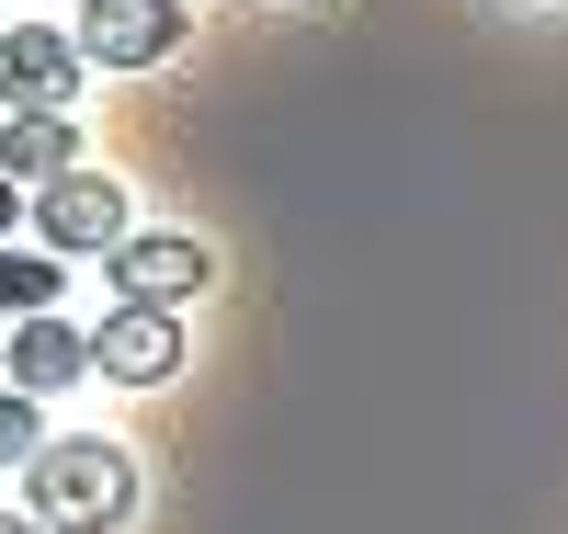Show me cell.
I'll use <instances>...</instances> for the list:
<instances>
[{
	"label": "cell",
	"instance_id": "obj_2",
	"mask_svg": "<svg viewBox=\"0 0 568 534\" xmlns=\"http://www.w3.org/2000/svg\"><path fill=\"white\" fill-rule=\"evenodd\" d=\"M23 228L45 239V262H114V239H125V193H114L103 171H69V182L34 193Z\"/></svg>",
	"mask_w": 568,
	"mask_h": 534
},
{
	"label": "cell",
	"instance_id": "obj_6",
	"mask_svg": "<svg viewBox=\"0 0 568 534\" xmlns=\"http://www.w3.org/2000/svg\"><path fill=\"white\" fill-rule=\"evenodd\" d=\"M91 375H114V386L182 375V319H171V308H114L103 330H91Z\"/></svg>",
	"mask_w": 568,
	"mask_h": 534
},
{
	"label": "cell",
	"instance_id": "obj_1",
	"mask_svg": "<svg viewBox=\"0 0 568 534\" xmlns=\"http://www.w3.org/2000/svg\"><path fill=\"white\" fill-rule=\"evenodd\" d=\"M23 512H34L45 534H114V523L136 512V466H125V444H91V432L45 444V455L23 466Z\"/></svg>",
	"mask_w": 568,
	"mask_h": 534
},
{
	"label": "cell",
	"instance_id": "obj_11",
	"mask_svg": "<svg viewBox=\"0 0 568 534\" xmlns=\"http://www.w3.org/2000/svg\"><path fill=\"white\" fill-rule=\"evenodd\" d=\"M23 216H34V205H23V182H0V239H23Z\"/></svg>",
	"mask_w": 568,
	"mask_h": 534
},
{
	"label": "cell",
	"instance_id": "obj_3",
	"mask_svg": "<svg viewBox=\"0 0 568 534\" xmlns=\"http://www.w3.org/2000/svg\"><path fill=\"white\" fill-rule=\"evenodd\" d=\"M80 34H58V23H12L0 34V114H69L80 103Z\"/></svg>",
	"mask_w": 568,
	"mask_h": 534
},
{
	"label": "cell",
	"instance_id": "obj_8",
	"mask_svg": "<svg viewBox=\"0 0 568 534\" xmlns=\"http://www.w3.org/2000/svg\"><path fill=\"white\" fill-rule=\"evenodd\" d=\"M69 171H80V125L69 114H0V182L45 193V182H69Z\"/></svg>",
	"mask_w": 568,
	"mask_h": 534
},
{
	"label": "cell",
	"instance_id": "obj_4",
	"mask_svg": "<svg viewBox=\"0 0 568 534\" xmlns=\"http://www.w3.org/2000/svg\"><path fill=\"white\" fill-rule=\"evenodd\" d=\"M205 273H216L205 239H171V228L114 239V308H182V296H205Z\"/></svg>",
	"mask_w": 568,
	"mask_h": 534
},
{
	"label": "cell",
	"instance_id": "obj_7",
	"mask_svg": "<svg viewBox=\"0 0 568 534\" xmlns=\"http://www.w3.org/2000/svg\"><path fill=\"white\" fill-rule=\"evenodd\" d=\"M0 375H12L23 399H58V386H80V375H91V330H69L58 308H45V319H12V342H0Z\"/></svg>",
	"mask_w": 568,
	"mask_h": 534
},
{
	"label": "cell",
	"instance_id": "obj_10",
	"mask_svg": "<svg viewBox=\"0 0 568 534\" xmlns=\"http://www.w3.org/2000/svg\"><path fill=\"white\" fill-rule=\"evenodd\" d=\"M34 455H45V399L0 386V466H34Z\"/></svg>",
	"mask_w": 568,
	"mask_h": 534
},
{
	"label": "cell",
	"instance_id": "obj_9",
	"mask_svg": "<svg viewBox=\"0 0 568 534\" xmlns=\"http://www.w3.org/2000/svg\"><path fill=\"white\" fill-rule=\"evenodd\" d=\"M58 308V262L45 251H0V319H45Z\"/></svg>",
	"mask_w": 568,
	"mask_h": 534
},
{
	"label": "cell",
	"instance_id": "obj_12",
	"mask_svg": "<svg viewBox=\"0 0 568 534\" xmlns=\"http://www.w3.org/2000/svg\"><path fill=\"white\" fill-rule=\"evenodd\" d=\"M0 534H45V523H34V512H0Z\"/></svg>",
	"mask_w": 568,
	"mask_h": 534
},
{
	"label": "cell",
	"instance_id": "obj_5",
	"mask_svg": "<svg viewBox=\"0 0 568 534\" xmlns=\"http://www.w3.org/2000/svg\"><path fill=\"white\" fill-rule=\"evenodd\" d=\"M182 34H194L182 0H80V58L91 69H160Z\"/></svg>",
	"mask_w": 568,
	"mask_h": 534
}]
</instances>
